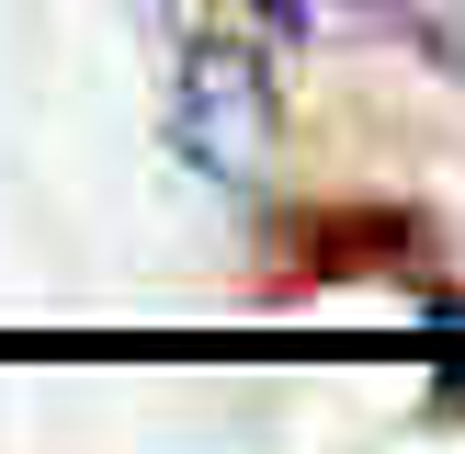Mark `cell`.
Listing matches in <instances>:
<instances>
[{"mask_svg":"<svg viewBox=\"0 0 465 454\" xmlns=\"http://www.w3.org/2000/svg\"><path fill=\"white\" fill-rule=\"evenodd\" d=\"M171 148L204 182H262L272 159V68L250 35H193L182 45V91H171Z\"/></svg>","mask_w":465,"mask_h":454,"instance_id":"1","label":"cell"},{"mask_svg":"<svg viewBox=\"0 0 465 454\" xmlns=\"http://www.w3.org/2000/svg\"><path fill=\"white\" fill-rule=\"evenodd\" d=\"M398 23H409V45H420L431 68L465 80V0H398Z\"/></svg>","mask_w":465,"mask_h":454,"instance_id":"2","label":"cell"}]
</instances>
